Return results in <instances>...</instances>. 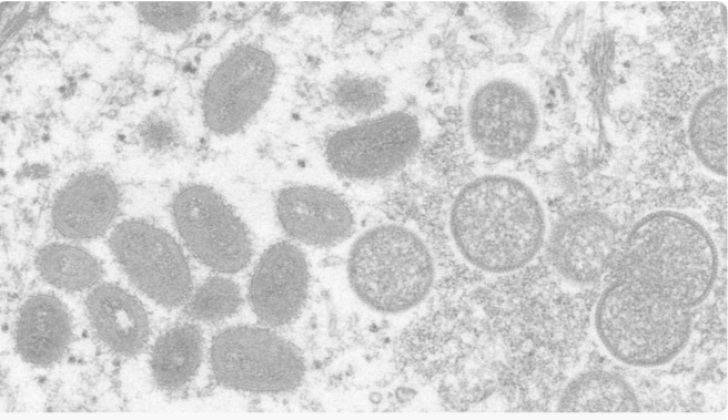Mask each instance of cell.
<instances>
[{
  "label": "cell",
  "instance_id": "2",
  "mask_svg": "<svg viewBox=\"0 0 728 420\" xmlns=\"http://www.w3.org/2000/svg\"><path fill=\"white\" fill-rule=\"evenodd\" d=\"M621 277L689 309L716 283L719 256L708 229L695 217L658 209L640 217L620 246Z\"/></svg>",
  "mask_w": 728,
  "mask_h": 420
},
{
  "label": "cell",
  "instance_id": "10",
  "mask_svg": "<svg viewBox=\"0 0 728 420\" xmlns=\"http://www.w3.org/2000/svg\"><path fill=\"white\" fill-rule=\"evenodd\" d=\"M276 64L254 44H241L214 68L202 92V113L210 131L231 135L260 111L274 85Z\"/></svg>",
  "mask_w": 728,
  "mask_h": 420
},
{
  "label": "cell",
  "instance_id": "4",
  "mask_svg": "<svg viewBox=\"0 0 728 420\" xmlns=\"http://www.w3.org/2000/svg\"><path fill=\"white\" fill-rule=\"evenodd\" d=\"M463 125L469 148L488 161L523 155L542 126L539 89L520 64H497L476 72L463 100Z\"/></svg>",
  "mask_w": 728,
  "mask_h": 420
},
{
  "label": "cell",
  "instance_id": "20",
  "mask_svg": "<svg viewBox=\"0 0 728 420\" xmlns=\"http://www.w3.org/2000/svg\"><path fill=\"white\" fill-rule=\"evenodd\" d=\"M36 266L44 280L68 291L92 287L103 273L99 262L87 250L61 243L42 247L37 254Z\"/></svg>",
  "mask_w": 728,
  "mask_h": 420
},
{
  "label": "cell",
  "instance_id": "5",
  "mask_svg": "<svg viewBox=\"0 0 728 420\" xmlns=\"http://www.w3.org/2000/svg\"><path fill=\"white\" fill-rule=\"evenodd\" d=\"M352 289L368 307L387 314L414 308L429 294L435 263L425 240L398 224L364 232L347 259Z\"/></svg>",
  "mask_w": 728,
  "mask_h": 420
},
{
  "label": "cell",
  "instance_id": "17",
  "mask_svg": "<svg viewBox=\"0 0 728 420\" xmlns=\"http://www.w3.org/2000/svg\"><path fill=\"white\" fill-rule=\"evenodd\" d=\"M727 90L716 85L706 90L692 105L687 121V139L692 155L709 173L726 176Z\"/></svg>",
  "mask_w": 728,
  "mask_h": 420
},
{
  "label": "cell",
  "instance_id": "13",
  "mask_svg": "<svg viewBox=\"0 0 728 420\" xmlns=\"http://www.w3.org/2000/svg\"><path fill=\"white\" fill-rule=\"evenodd\" d=\"M276 214L284 232L311 246H333L354 229V216L337 194L316 186H290L276 199Z\"/></svg>",
  "mask_w": 728,
  "mask_h": 420
},
{
  "label": "cell",
  "instance_id": "3",
  "mask_svg": "<svg viewBox=\"0 0 728 420\" xmlns=\"http://www.w3.org/2000/svg\"><path fill=\"white\" fill-rule=\"evenodd\" d=\"M594 327L614 359L636 368H655L685 349L692 316L691 309L620 277L599 296Z\"/></svg>",
  "mask_w": 728,
  "mask_h": 420
},
{
  "label": "cell",
  "instance_id": "8",
  "mask_svg": "<svg viewBox=\"0 0 728 420\" xmlns=\"http://www.w3.org/2000/svg\"><path fill=\"white\" fill-rule=\"evenodd\" d=\"M422 143V126L407 112H392L334 132L325 157L337 174L352 180H378L401 170Z\"/></svg>",
  "mask_w": 728,
  "mask_h": 420
},
{
  "label": "cell",
  "instance_id": "6",
  "mask_svg": "<svg viewBox=\"0 0 728 420\" xmlns=\"http://www.w3.org/2000/svg\"><path fill=\"white\" fill-rule=\"evenodd\" d=\"M222 386L254 392H286L300 386L305 366L296 348L275 332L252 326L218 334L210 351Z\"/></svg>",
  "mask_w": 728,
  "mask_h": 420
},
{
  "label": "cell",
  "instance_id": "7",
  "mask_svg": "<svg viewBox=\"0 0 728 420\" xmlns=\"http://www.w3.org/2000/svg\"><path fill=\"white\" fill-rule=\"evenodd\" d=\"M172 215L190 253L211 269L231 274L250 262L249 232L213 188L201 184L182 187L173 198Z\"/></svg>",
  "mask_w": 728,
  "mask_h": 420
},
{
  "label": "cell",
  "instance_id": "16",
  "mask_svg": "<svg viewBox=\"0 0 728 420\" xmlns=\"http://www.w3.org/2000/svg\"><path fill=\"white\" fill-rule=\"evenodd\" d=\"M71 322L62 303L49 294L31 296L21 307L16 344L21 357L33 365L59 360L69 344Z\"/></svg>",
  "mask_w": 728,
  "mask_h": 420
},
{
  "label": "cell",
  "instance_id": "23",
  "mask_svg": "<svg viewBox=\"0 0 728 420\" xmlns=\"http://www.w3.org/2000/svg\"><path fill=\"white\" fill-rule=\"evenodd\" d=\"M141 20L148 25L163 31L178 33L199 22L202 3L194 1H141L136 3Z\"/></svg>",
  "mask_w": 728,
  "mask_h": 420
},
{
  "label": "cell",
  "instance_id": "18",
  "mask_svg": "<svg viewBox=\"0 0 728 420\" xmlns=\"http://www.w3.org/2000/svg\"><path fill=\"white\" fill-rule=\"evenodd\" d=\"M557 409L566 412H635L640 403L633 386L608 370H589L570 380Z\"/></svg>",
  "mask_w": 728,
  "mask_h": 420
},
{
  "label": "cell",
  "instance_id": "21",
  "mask_svg": "<svg viewBox=\"0 0 728 420\" xmlns=\"http://www.w3.org/2000/svg\"><path fill=\"white\" fill-rule=\"evenodd\" d=\"M242 303L239 286L224 277L206 279L186 300L185 314L200 321H219L233 315Z\"/></svg>",
  "mask_w": 728,
  "mask_h": 420
},
{
  "label": "cell",
  "instance_id": "14",
  "mask_svg": "<svg viewBox=\"0 0 728 420\" xmlns=\"http://www.w3.org/2000/svg\"><path fill=\"white\" fill-rule=\"evenodd\" d=\"M119 205L120 192L108 174L83 172L58 192L51 211L52 226L65 238H95L111 225Z\"/></svg>",
  "mask_w": 728,
  "mask_h": 420
},
{
  "label": "cell",
  "instance_id": "1",
  "mask_svg": "<svg viewBox=\"0 0 728 420\" xmlns=\"http://www.w3.org/2000/svg\"><path fill=\"white\" fill-rule=\"evenodd\" d=\"M448 232L461 257L489 274H506L529 264L547 237V217L536 191L504 173L476 176L455 194Z\"/></svg>",
  "mask_w": 728,
  "mask_h": 420
},
{
  "label": "cell",
  "instance_id": "22",
  "mask_svg": "<svg viewBox=\"0 0 728 420\" xmlns=\"http://www.w3.org/2000/svg\"><path fill=\"white\" fill-rule=\"evenodd\" d=\"M334 104L351 115L375 112L385 102V89L371 78L345 76L335 81L331 88Z\"/></svg>",
  "mask_w": 728,
  "mask_h": 420
},
{
  "label": "cell",
  "instance_id": "11",
  "mask_svg": "<svg viewBox=\"0 0 728 420\" xmlns=\"http://www.w3.org/2000/svg\"><path fill=\"white\" fill-rule=\"evenodd\" d=\"M618 231L606 215L595 211L574 212L554 228L549 239L553 265L576 284L599 280L619 255Z\"/></svg>",
  "mask_w": 728,
  "mask_h": 420
},
{
  "label": "cell",
  "instance_id": "19",
  "mask_svg": "<svg viewBox=\"0 0 728 420\" xmlns=\"http://www.w3.org/2000/svg\"><path fill=\"white\" fill-rule=\"evenodd\" d=\"M202 334L193 324H179L155 341L151 369L155 382L164 389H178L196 373L202 359Z\"/></svg>",
  "mask_w": 728,
  "mask_h": 420
},
{
  "label": "cell",
  "instance_id": "15",
  "mask_svg": "<svg viewBox=\"0 0 728 420\" xmlns=\"http://www.w3.org/2000/svg\"><path fill=\"white\" fill-rule=\"evenodd\" d=\"M85 306L94 332L112 351L133 356L144 348L148 315L128 291L111 284L97 286L88 295Z\"/></svg>",
  "mask_w": 728,
  "mask_h": 420
},
{
  "label": "cell",
  "instance_id": "9",
  "mask_svg": "<svg viewBox=\"0 0 728 420\" xmlns=\"http://www.w3.org/2000/svg\"><path fill=\"white\" fill-rule=\"evenodd\" d=\"M109 245L131 281L154 301L178 307L190 298L188 262L165 231L143 221H124L112 231Z\"/></svg>",
  "mask_w": 728,
  "mask_h": 420
},
{
  "label": "cell",
  "instance_id": "12",
  "mask_svg": "<svg viewBox=\"0 0 728 420\" xmlns=\"http://www.w3.org/2000/svg\"><path fill=\"white\" fill-rule=\"evenodd\" d=\"M310 283L306 258L289 242L269 247L257 262L249 287L255 315L266 325L292 321L303 307Z\"/></svg>",
  "mask_w": 728,
  "mask_h": 420
},
{
  "label": "cell",
  "instance_id": "24",
  "mask_svg": "<svg viewBox=\"0 0 728 420\" xmlns=\"http://www.w3.org/2000/svg\"><path fill=\"white\" fill-rule=\"evenodd\" d=\"M138 133L142 144L156 152L174 148L180 140L175 125L156 114L148 116L140 124Z\"/></svg>",
  "mask_w": 728,
  "mask_h": 420
}]
</instances>
